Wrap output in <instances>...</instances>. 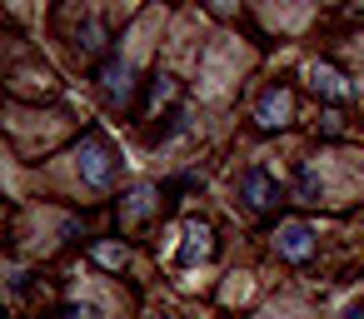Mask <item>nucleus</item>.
<instances>
[{"label": "nucleus", "mask_w": 364, "mask_h": 319, "mask_svg": "<svg viewBox=\"0 0 364 319\" xmlns=\"http://www.w3.org/2000/svg\"><path fill=\"white\" fill-rule=\"evenodd\" d=\"M284 115H289V90H284V85L264 90V100H259V110H255L259 130H274V125H284Z\"/></svg>", "instance_id": "obj_6"}, {"label": "nucleus", "mask_w": 364, "mask_h": 319, "mask_svg": "<svg viewBox=\"0 0 364 319\" xmlns=\"http://www.w3.org/2000/svg\"><path fill=\"white\" fill-rule=\"evenodd\" d=\"M100 36H105L100 26H80V31H75V45H80V50H100V45H105Z\"/></svg>", "instance_id": "obj_10"}, {"label": "nucleus", "mask_w": 364, "mask_h": 319, "mask_svg": "<svg viewBox=\"0 0 364 319\" xmlns=\"http://www.w3.org/2000/svg\"><path fill=\"white\" fill-rule=\"evenodd\" d=\"M60 319H90V314H85V309H65Z\"/></svg>", "instance_id": "obj_13"}, {"label": "nucleus", "mask_w": 364, "mask_h": 319, "mask_svg": "<svg viewBox=\"0 0 364 319\" xmlns=\"http://www.w3.org/2000/svg\"><path fill=\"white\" fill-rule=\"evenodd\" d=\"M95 80H100V90H105V100H110V105H125V100H130V90H135L130 65H125L120 55H110V60L95 70Z\"/></svg>", "instance_id": "obj_2"}, {"label": "nucleus", "mask_w": 364, "mask_h": 319, "mask_svg": "<svg viewBox=\"0 0 364 319\" xmlns=\"http://www.w3.org/2000/svg\"><path fill=\"white\" fill-rule=\"evenodd\" d=\"M274 249H279L284 259H309V254H314V234H309V225H299V220L279 225V234H274Z\"/></svg>", "instance_id": "obj_4"}, {"label": "nucleus", "mask_w": 364, "mask_h": 319, "mask_svg": "<svg viewBox=\"0 0 364 319\" xmlns=\"http://www.w3.org/2000/svg\"><path fill=\"white\" fill-rule=\"evenodd\" d=\"M75 160H80V180L95 185V190H105V185L115 180V170H120V160L110 155V145H105L100 135H85L80 150H75Z\"/></svg>", "instance_id": "obj_1"}, {"label": "nucleus", "mask_w": 364, "mask_h": 319, "mask_svg": "<svg viewBox=\"0 0 364 319\" xmlns=\"http://www.w3.org/2000/svg\"><path fill=\"white\" fill-rule=\"evenodd\" d=\"M344 319H364V304H354V309H344Z\"/></svg>", "instance_id": "obj_12"}, {"label": "nucleus", "mask_w": 364, "mask_h": 319, "mask_svg": "<svg viewBox=\"0 0 364 319\" xmlns=\"http://www.w3.org/2000/svg\"><path fill=\"white\" fill-rule=\"evenodd\" d=\"M150 205H155V190H135V195H130V220L150 215Z\"/></svg>", "instance_id": "obj_11"}, {"label": "nucleus", "mask_w": 364, "mask_h": 319, "mask_svg": "<svg viewBox=\"0 0 364 319\" xmlns=\"http://www.w3.org/2000/svg\"><path fill=\"white\" fill-rule=\"evenodd\" d=\"M294 190H299V200H309V205H319V175L304 165L299 175H294Z\"/></svg>", "instance_id": "obj_8"}, {"label": "nucleus", "mask_w": 364, "mask_h": 319, "mask_svg": "<svg viewBox=\"0 0 364 319\" xmlns=\"http://www.w3.org/2000/svg\"><path fill=\"white\" fill-rule=\"evenodd\" d=\"M309 85H314L319 95H329V100H354V95H359L334 65H309Z\"/></svg>", "instance_id": "obj_5"}, {"label": "nucleus", "mask_w": 364, "mask_h": 319, "mask_svg": "<svg viewBox=\"0 0 364 319\" xmlns=\"http://www.w3.org/2000/svg\"><path fill=\"white\" fill-rule=\"evenodd\" d=\"M95 259H100L105 269H125V249H120V244H95Z\"/></svg>", "instance_id": "obj_9"}, {"label": "nucleus", "mask_w": 364, "mask_h": 319, "mask_svg": "<svg viewBox=\"0 0 364 319\" xmlns=\"http://www.w3.org/2000/svg\"><path fill=\"white\" fill-rule=\"evenodd\" d=\"M215 254V234H210V225H200V220H190L185 225V244H180V264L190 269V264H200V259H210Z\"/></svg>", "instance_id": "obj_3"}, {"label": "nucleus", "mask_w": 364, "mask_h": 319, "mask_svg": "<svg viewBox=\"0 0 364 319\" xmlns=\"http://www.w3.org/2000/svg\"><path fill=\"white\" fill-rule=\"evenodd\" d=\"M240 190H245V200H250V205H255V210H269V205H274V200H279V185H274V180H269V175H264V170H250V175H245V185H240Z\"/></svg>", "instance_id": "obj_7"}]
</instances>
